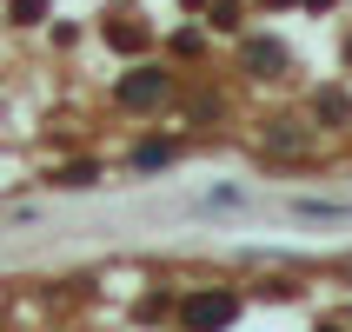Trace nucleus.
<instances>
[{"label":"nucleus","instance_id":"20e7f679","mask_svg":"<svg viewBox=\"0 0 352 332\" xmlns=\"http://www.w3.org/2000/svg\"><path fill=\"white\" fill-rule=\"evenodd\" d=\"M94 179H100V166L87 159V166H67V173H60V186H94Z\"/></svg>","mask_w":352,"mask_h":332},{"label":"nucleus","instance_id":"423d86ee","mask_svg":"<svg viewBox=\"0 0 352 332\" xmlns=\"http://www.w3.org/2000/svg\"><path fill=\"white\" fill-rule=\"evenodd\" d=\"M166 159H173L166 146H140V153H133V166H166Z\"/></svg>","mask_w":352,"mask_h":332},{"label":"nucleus","instance_id":"7ed1b4c3","mask_svg":"<svg viewBox=\"0 0 352 332\" xmlns=\"http://www.w3.org/2000/svg\"><path fill=\"white\" fill-rule=\"evenodd\" d=\"M246 60H253V67H279V60H286V54H279L273 40H253V47H246Z\"/></svg>","mask_w":352,"mask_h":332},{"label":"nucleus","instance_id":"f03ea898","mask_svg":"<svg viewBox=\"0 0 352 332\" xmlns=\"http://www.w3.org/2000/svg\"><path fill=\"white\" fill-rule=\"evenodd\" d=\"M120 100H126V107H153V100H166V74H160V67H133V74L120 80Z\"/></svg>","mask_w":352,"mask_h":332},{"label":"nucleus","instance_id":"39448f33","mask_svg":"<svg viewBox=\"0 0 352 332\" xmlns=\"http://www.w3.org/2000/svg\"><path fill=\"white\" fill-rule=\"evenodd\" d=\"M319 120H346V100H339V93H319Z\"/></svg>","mask_w":352,"mask_h":332},{"label":"nucleus","instance_id":"f257e3e1","mask_svg":"<svg viewBox=\"0 0 352 332\" xmlns=\"http://www.w3.org/2000/svg\"><path fill=\"white\" fill-rule=\"evenodd\" d=\"M239 319V293H193L186 299V332H226Z\"/></svg>","mask_w":352,"mask_h":332}]
</instances>
